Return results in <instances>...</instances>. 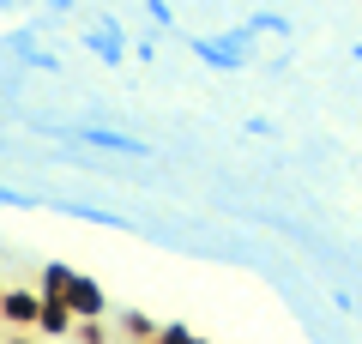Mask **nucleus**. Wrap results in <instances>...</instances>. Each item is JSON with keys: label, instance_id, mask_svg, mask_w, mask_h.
I'll return each mask as SVG.
<instances>
[{"label": "nucleus", "instance_id": "1", "mask_svg": "<svg viewBox=\"0 0 362 344\" xmlns=\"http://www.w3.org/2000/svg\"><path fill=\"white\" fill-rule=\"evenodd\" d=\"M61 139H73V145H90V151H103V157H133V164H145L151 157V145L145 139H133V133H115V127H66Z\"/></svg>", "mask_w": 362, "mask_h": 344}, {"label": "nucleus", "instance_id": "2", "mask_svg": "<svg viewBox=\"0 0 362 344\" xmlns=\"http://www.w3.org/2000/svg\"><path fill=\"white\" fill-rule=\"evenodd\" d=\"M0 320H6L13 332H37L42 290H37V284H6V296H0Z\"/></svg>", "mask_w": 362, "mask_h": 344}, {"label": "nucleus", "instance_id": "3", "mask_svg": "<svg viewBox=\"0 0 362 344\" xmlns=\"http://www.w3.org/2000/svg\"><path fill=\"white\" fill-rule=\"evenodd\" d=\"M187 49H194V61L211 67V73H247V67H254V55L230 49V42H218V37H187Z\"/></svg>", "mask_w": 362, "mask_h": 344}, {"label": "nucleus", "instance_id": "4", "mask_svg": "<svg viewBox=\"0 0 362 344\" xmlns=\"http://www.w3.org/2000/svg\"><path fill=\"white\" fill-rule=\"evenodd\" d=\"M66 302H73V314L78 320H109V290L97 278H90V272H73V284H66Z\"/></svg>", "mask_w": 362, "mask_h": 344}, {"label": "nucleus", "instance_id": "5", "mask_svg": "<svg viewBox=\"0 0 362 344\" xmlns=\"http://www.w3.org/2000/svg\"><path fill=\"white\" fill-rule=\"evenodd\" d=\"M66 284H73V260H42L37 290H42V296H66Z\"/></svg>", "mask_w": 362, "mask_h": 344}, {"label": "nucleus", "instance_id": "6", "mask_svg": "<svg viewBox=\"0 0 362 344\" xmlns=\"http://www.w3.org/2000/svg\"><path fill=\"white\" fill-rule=\"evenodd\" d=\"M157 326H163V320L139 314V308H121V338H127V344H145V338H157Z\"/></svg>", "mask_w": 362, "mask_h": 344}, {"label": "nucleus", "instance_id": "7", "mask_svg": "<svg viewBox=\"0 0 362 344\" xmlns=\"http://www.w3.org/2000/svg\"><path fill=\"white\" fill-rule=\"evenodd\" d=\"M247 30H254V37H290V18L259 6V13H247Z\"/></svg>", "mask_w": 362, "mask_h": 344}, {"label": "nucleus", "instance_id": "8", "mask_svg": "<svg viewBox=\"0 0 362 344\" xmlns=\"http://www.w3.org/2000/svg\"><path fill=\"white\" fill-rule=\"evenodd\" d=\"M73 344H115V332H109V320H78Z\"/></svg>", "mask_w": 362, "mask_h": 344}, {"label": "nucleus", "instance_id": "9", "mask_svg": "<svg viewBox=\"0 0 362 344\" xmlns=\"http://www.w3.org/2000/svg\"><path fill=\"white\" fill-rule=\"evenodd\" d=\"M151 344H206V338H199L194 326H181V320H163V326H157V338H151Z\"/></svg>", "mask_w": 362, "mask_h": 344}, {"label": "nucleus", "instance_id": "10", "mask_svg": "<svg viewBox=\"0 0 362 344\" xmlns=\"http://www.w3.org/2000/svg\"><path fill=\"white\" fill-rule=\"evenodd\" d=\"M218 42H230V49L254 55V30H247V18H242V25H223V30H218Z\"/></svg>", "mask_w": 362, "mask_h": 344}, {"label": "nucleus", "instance_id": "11", "mask_svg": "<svg viewBox=\"0 0 362 344\" xmlns=\"http://www.w3.org/2000/svg\"><path fill=\"white\" fill-rule=\"evenodd\" d=\"M18 61H25V67H37V73H61V55H49V49H37V42H30V49L18 55Z\"/></svg>", "mask_w": 362, "mask_h": 344}, {"label": "nucleus", "instance_id": "12", "mask_svg": "<svg viewBox=\"0 0 362 344\" xmlns=\"http://www.w3.org/2000/svg\"><path fill=\"white\" fill-rule=\"evenodd\" d=\"M145 18H151L157 30H175V13H169V0H145Z\"/></svg>", "mask_w": 362, "mask_h": 344}, {"label": "nucleus", "instance_id": "13", "mask_svg": "<svg viewBox=\"0 0 362 344\" xmlns=\"http://www.w3.org/2000/svg\"><path fill=\"white\" fill-rule=\"evenodd\" d=\"M0 205H25V212H30V205H37V193H25V188H6V181H0Z\"/></svg>", "mask_w": 362, "mask_h": 344}, {"label": "nucleus", "instance_id": "14", "mask_svg": "<svg viewBox=\"0 0 362 344\" xmlns=\"http://www.w3.org/2000/svg\"><path fill=\"white\" fill-rule=\"evenodd\" d=\"M0 344H49V338H42V332H6Z\"/></svg>", "mask_w": 362, "mask_h": 344}, {"label": "nucleus", "instance_id": "15", "mask_svg": "<svg viewBox=\"0 0 362 344\" xmlns=\"http://www.w3.org/2000/svg\"><path fill=\"white\" fill-rule=\"evenodd\" d=\"M350 61H356V67H362V42H356V49H350Z\"/></svg>", "mask_w": 362, "mask_h": 344}, {"label": "nucleus", "instance_id": "16", "mask_svg": "<svg viewBox=\"0 0 362 344\" xmlns=\"http://www.w3.org/2000/svg\"><path fill=\"white\" fill-rule=\"evenodd\" d=\"M6 332H13V326H6V320H0V338H6Z\"/></svg>", "mask_w": 362, "mask_h": 344}, {"label": "nucleus", "instance_id": "17", "mask_svg": "<svg viewBox=\"0 0 362 344\" xmlns=\"http://www.w3.org/2000/svg\"><path fill=\"white\" fill-rule=\"evenodd\" d=\"M133 6H145V0H133Z\"/></svg>", "mask_w": 362, "mask_h": 344}, {"label": "nucleus", "instance_id": "18", "mask_svg": "<svg viewBox=\"0 0 362 344\" xmlns=\"http://www.w3.org/2000/svg\"><path fill=\"white\" fill-rule=\"evenodd\" d=\"M0 296H6V284H0Z\"/></svg>", "mask_w": 362, "mask_h": 344}, {"label": "nucleus", "instance_id": "19", "mask_svg": "<svg viewBox=\"0 0 362 344\" xmlns=\"http://www.w3.org/2000/svg\"><path fill=\"white\" fill-rule=\"evenodd\" d=\"M0 145H6V139H0Z\"/></svg>", "mask_w": 362, "mask_h": 344}]
</instances>
